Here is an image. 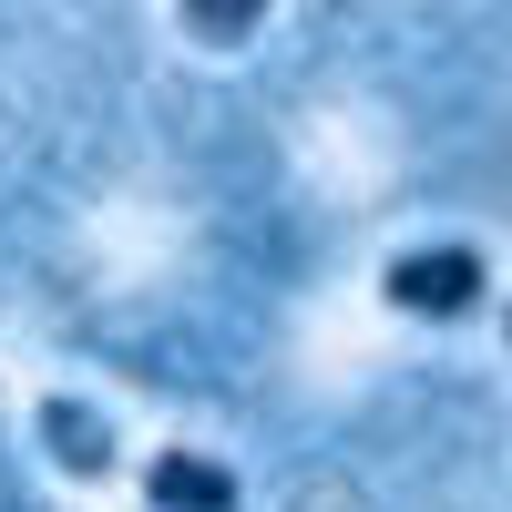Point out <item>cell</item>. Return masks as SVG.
<instances>
[{
	"label": "cell",
	"instance_id": "6da1fadb",
	"mask_svg": "<svg viewBox=\"0 0 512 512\" xmlns=\"http://www.w3.org/2000/svg\"><path fill=\"white\" fill-rule=\"evenodd\" d=\"M390 308L400 318H431V328H451V318H472L482 308V246H410V256H390Z\"/></svg>",
	"mask_w": 512,
	"mask_h": 512
},
{
	"label": "cell",
	"instance_id": "7a4b0ae2",
	"mask_svg": "<svg viewBox=\"0 0 512 512\" xmlns=\"http://www.w3.org/2000/svg\"><path fill=\"white\" fill-rule=\"evenodd\" d=\"M144 502H154V512H236L246 482L226 472L216 451H154V461H144Z\"/></svg>",
	"mask_w": 512,
	"mask_h": 512
},
{
	"label": "cell",
	"instance_id": "3957f363",
	"mask_svg": "<svg viewBox=\"0 0 512 512\" xmlns=\"http://www.w3.org/2000/svg\"><path fill=\"white\" fill-rule=\"evenodd\" d=\"M41 451H52L72 482H113V461H123V451H113V420H103L93 400H62V390L41 400Z\"/></svg>",
	"mask_w": 512,
	"mask_h": 512
},
{
	"label": "cell",
	"instance_id": "277c9868",
	"mask_svg": "<svg viewBox=\"0 0 512 512\" xmlns=\"http://www.w3.org/2000/svg\"><path fill=\"white\" fill-rule=\"evenodd\" d=\"M175 11H185L195 41H216V52H226V41H246L256 21H267V0H175Z\"/></svg>",
	"mask_w": 512,
	"mask_h": 512
},
{
	"label": "cell",
	"instance_id": "5b68a950",
	"mask_svg": "<svg viewBox=\"0 0 512 512\" xmlns=\"http://www.w3.org/2000/svg\"><path fill=\"white\" fill-rule=\"evenodd\" d=\"M502 338H512V308H502Z\"/></svg>",
	"mask_w": 512,
	"mask_h": 512
}]
</instances>
